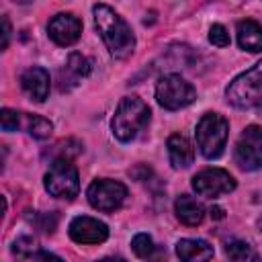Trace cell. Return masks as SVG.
<instances>
[{"mask_svg": "<svg viewBox=\"0 0 262 262\" xmlns=\"http://www.w3.org/2000/svg\"><path fill=\"white\" fill-rule=\"evenodd\" d=\"M94 25L96 31L100 33L106 49L111 51L113 57L123 59L133 53L135 49V37L129 29V25L106 4H94L92 8Z\"/></svg>", "mask_w": 262, "mask_h": 262, "instance_id": "1", "label": "cell"}, {"mask_svg": "<svg viewBox=\"0 0 262 262\" xmlns=\"http://www.w3.org/2000/svg\"><path fill=\"white\" fill-rule=\"evenodd\" d=\"M47 33H49V39L61 47H70L74 45L78 39H80V33H82V23L76 14L72 12H59L55 14L49 25H47Z\"/></svg>", "mask_w": 262, "mask_h": 262, "instance_id": "11", "label": "cell"}, {"mask_svg": "<svg viewBox=\"0 0 262 262\" xmlns=\"http://www.w3.org/2000/svg\"><path fill=\"white\" fill-rule=\"evenodd\" d=\"M2 27H4V33H2V49H6L8 47V41H10V20H8L6 14L2 16Z\"/></svg>", "mask_w": 262, "mask_h": 262, "instance_id": "24", "label": "cell"}, {"mask_svg": "<svg viewBox=\"0 0 262 262\" xmlns=\"http://www.w3.org/2000/svg\"><path fill=\"white\" fill-rule=\"evenodd\" d=\"M68 233L76 244L94 246V244H102L108 237V227H106V223H102L94 217L80 215V217H74L70 221Z\"/></svg>", "mask_w": 262, "mask_h": 262, "instance_id": "10", "label": "cell"}, {"mask_svg": "<svg viewBox=\"0 0 262 262\" xmlns=\"http://www.w3.org/2000/svg\"><path fill=\"white\" fill-rule=\"evenodd\" d=\"M18 121H20V111H14V108H2L0 111V123H2L4 131H16Z\"/></svg>", "mask_w": 262, "mask_h": 262, "instance_id": "22", "label": "cell"}, {"mask_svg": "<svg viewBox=\"0 0 262 262\" xmlns=\"http://www.w3.org/2000/svg\"><path fill=\"white\" fill-rule=\"evenodd\" d=\"M225 256L229 260H237V262H248V260H260L258 252L248 244V242H229L225 246Z\"/></svg>", "mask_w": 262, "mask_h": 262, "instance_id": "19", "label": "cell"}, {"mask_svg": "<svg viewBox=\"0 0 262 262\" xmlns=\"http://www.w3.org/2000/svg\"><path fill=\"white\" fill-rule=\"evenodd\" d=\"M90 72H92V61L86 55H82L78 51H72L68 55L66 68L59 72V90L61 92L72 90L74 86H78L80 80L90 76Z\"/></svg>", "mask_w": 262, "mask_h": 262, "instance_id": "12", "label": "cell"}, {"mask_svg": "<svg viewBox=\"0 0 262 262\" xmlns=\"http://www.w3.org/2000/svg\"><path fill=\"white\" fill-rule=\"evenodd\" d=\"M20 86L25 90V94L35 100V102H43L49 96V74L47 70L33 66L29 70L23 72L20 76Z\"/></svg>", "mask_w": 262, "mask_h": 262, "instance_id": "13", "label": "cell"}, {"mask_svg": "<svg viewBox=\"0 0 262 262\" xmlns=\"http://www.w3.org/2000/svg\"><path fill=\"white\" fill-rule=\"evenodd\" d=\"M45 190L55 199L72 201L80 192V176L70 158H55L43 178Z\"/></svg>", "mask_w": 262, "mask_h": 262, "instance_id": "5", "label": "cell"}, {"mask_svg": "<svg viewBox=\"0 0 262 262\" xmlns=\"http://www.w3.org/2000/svg\"><path fill=\"white\" fill-rule=\"evenodd\" d=\"M18 129L27 131L31 137L35 139H47L53 131V123L41 115H29V113H20V121H18Z\"/></svg>", "mask_w": 262, "mask_h": 262, "instance_id": "18", "label": "cell"}, {"mask_svg": "<svg viewBox=\"0 0 262 262\" xmlns=\"http://www.w3.org/2000/svg\"><path fill=\"white\" fill-rule=\"evenodd\" d=\"M235 164L242 170H260L262 168V127L248 125L235 143Z\"/></svg>", "mask_w": 262, "mask_h": 262, "instance_id": "8", "label": "cell"}, {"mask_svg": "<svg viewBox=\"0 0 262 262\" xmlns=\"http://www.w3.org/2000/svg\"><path fill=\"white\" fill-rule=\"evenodd\" d=\"M176 256L186 262H196V260H209L213 258V246L205 239H180L176 244Z\"/></svg>", "mask_w": 262, "mask_h": 262, "instance_id": "17", "label": "cell"}, {"mask_svg": "<svg viewBox=\"0 0 262 262\" xmlns=\"http://www.w3.org/2000/svg\"><path fill=\"white\" fill-rule=\"evenodd\" d=\"M237 45L250 53L262 51V25L252 18L237 23Z\"/></svg>", "mask_w": 262, "mask_h": 262, "instance_id": "16", "label": "cell"}, {"mask_svg": "<svg viewBox=\"0 0 262 262\" xmlns=\"http://www.w3.org/2000/svg\"><path fill=\"white\" fill-rule=\"evenodd\" d=\"M12 254H16L18 258H27V260H37V254H39V244L33 239V237H18L14 239L12 244Z\"/></svg>", "mask_w": 262, "mask_h": 262, "instance_id": "20", "label": "cell"}, {"mask_svg": "<svg viewBox=\"0 0 262 262\" xmlns=\"http://www.w3.org/2000/svg\"><path fill=\"white\" fill-rule=\"evenodd\" d=\"M149 115V106L139 96H123L111 121L113 135L123 143L133 141L147 127Z\"/></svg>", "mask_w": 262, "mask_h": 262, "instance_id": "2", "label": "cell"}, {"mask_svg": "<svg viewBox=\"0 0 262 262\" xmlns=\"http://www.w3.org/2000/svg\"><path fill=\"white\" fill-rule=\"evenodd\" d=\"M12 2H14V4H29L31 0H12Z\"/></svg>", "mask_w": 262, "mask_h": 262, "instance_id": "26", "label": "cell"}, {"mask_svg": "<svg viewBox=\"0 0 262 262\" xmlns=\"http://www.w3.org/2000/svg\"><path fill=\"white\" fill-rule=\"evenodd\" d=\"M131 248H133V252H135L139 258H149V256L154 254V250H156L154 239H151L147 233H137V235L131 239Z\"/></svg>", "mask_w": 262, "mask_h": 262, "instance_id": "21", "label": "cell"}, {"mask_svg": "<svg viewBox=\"0 0 262 262\" xmlns=\"http://www.w3.org/2000/svg\"><path fill=\"white\" fill-rule=\"evenodd\" d=\"M192 188L199 196L217 199L235 190V178L223 168H205L192 176Z\"/></svg>", "mask_w": 262, "mask_h": 262, "instance_id": "9", "label": "cell"}, {"mask_svg": "<svg viewBox=\"0 0 262 262\" xmlns=\"http://www.w3.org/2000/svg\"><path fill=\"white\" fill-rule=\"evenodd\" d=\"M211 217H215V219H223V209H221V207L211 209Z\"/></svg>", "mask_w": 262, "mask_h": 262, "instance_id": "25", "label": "cell"}, {"mask_svg": "<svg viewBox=\"0 0 262 262\" xmlns=\"http://www.w3.org/2000/svg\"><path fill=\"white\" fill-rule=\"evenodd\" d=\"M86 199L94 209L102 213H113L123 207L127 199V186L111 178H98L86 188Z\"/></svg>", "mask_w": 262, "mask_h": 262, "instance_id": "7", "label": "cell"}, {"mask_svg": "<svg viewBox=\"0 0 262 262\" xmlns=\"http://www.w3.org/2000/svg\"><path fill=\"white\" fill-rule=\"evenodd\" d=\"M227 102L235 108H254L262 106V61L252 66L250 70L235 76L227 90H225Z\"/></svg>", "mask_w": 262, "mask_h": 262, "instance_id": "3", "label": "cell"}, {"mask_svg": "<svg viewBox=\"0 0 262 262\" xmlns=\"http://www.w3.org/2000/svg\"><path fill=\"white\" fill-rule=\"evenodd\" d=\"M209 41H211L213 45H217V47H227V45H229V33H227V29H225L223 25L215 23V25L209 29Z\"/></svg>", "mask_w": 262, "mask_h": 262, "instance_id": "23", "label": "cell"}, {"mask_svg": "<svg viewBox=\"0 0 262 262\" xmlns=\"http://www.w3.org/2000/svg\"><path fill=\"white\" fill-rule=\"evenodd\" d=\"M196 145L201 154L207 160H215L223 154L227 135H229V123L219 113H205L196 123Z\"/></svg>", "mask_w": 262, "mask_h": 262, "instance_id": "4", "label": "cell"}, {"mask_svg": "<svg viewBox=\"0 0 262 262\" xmlns=\"http://www.w3.org/2000/svg\"><path fill=\"white\" fill-rule=\"evenodd\" d=\"M196 98V90L190 82H186L180 74H166L156 84V100L166 111H178L192 104Z\"/></svg>", "mask_w": 262, "mask_h": 262, "instance_id": "6", "label": "cell"}, {"mask_svg": "<svg viewBox=\"0 0 262 262\" xmlns=\"http://www.w3.org/2000/svg\"><path fill=\"white\" fill-rule=\"evenodd\" d=\"M174 213H176L178 221L184 223V225H188V227H196V225H201L203 219H205V209H203V205H201L196 199L188 196V194H180V196L174 201Z\"/></svg>", "mask_w": 262, "mask_h": 262, "instance_id": "15", "label": "cell"}, {"mask_svg": "<svg viewBox=\"0 0 262 262\" xmlns=\"http://www.w3.org/2000/svg\"><path fill=\"white\" fill-rule=\"evenodd\" d=\"M258 227H260V231H262V217L258 219Z\"/></svg>", "mask_w": 262, "mask_h": 262, "instance_id": "27", "label": "cell"}, {"mask_svg": "<svg viewBox=\"0 0 262 262\" xmlns=\"http://www.w3.org/2000/svg\"><path fill=\"white\" fill-rule=\"evenodd\" d=\"M166 147H168V160H170L174 170H184L192 164L194 147L184 135H180V133L170 135L168 141H166Z\"/></svg>", "mask_w": 262, "mask_h": 262, "instance_id": "14", "label": "cell"}]
</instances>
